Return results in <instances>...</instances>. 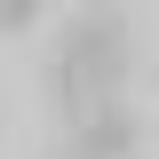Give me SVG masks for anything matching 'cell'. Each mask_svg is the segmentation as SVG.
<instances>
[{
    "instance_id": "277c9868",
    "label": "cell",
    "mask_w": 159,
    "mask_h": 159,
    "mask_svg": "<svg viewBox=\"0 0 159 159\" xmlns=\"http://www.w3.org/2000/svg\"><path fill=\"white\" fill-rule=\"evenodd\" d=\"M88 8H103V0H88Z\"/></svg>"
},
{
    "instance_id": "6da1fadb",
    "label": "cell",
    "mask_w": 159,
    "mask_h": 159,
    "mask_svg": "<svg viewBox=\"0 0 159 159\" xmlns=\"http://www.w3.org/2000/svg\"><path fill=\"white\" fill-rule=\"evenodd\" d=\"M127 64H135V48H127V32H119L111 16H80L72 32L56 40L48 88H56L72 111H88V103H111L119 88H127Z\"/></svg>"
},
{
    "instance_id": "7a4b0ae2",
    "label": "cell",
    "mask_w": 159,
    "mask_h": 159,
    "mask_svg": "<svg viewBox=\"0 0 159 159\" xmlns=\"http://www.w3.org/2000/svg\"><path fill=\"white\" fill-rule=\"evenodd\" d=\"M72 159H135V111H127V103H96V111H80Z\"/></svg>"
},
{
    "instance_id": "3957f363",
    "label": "cell",
    "mask_w": 159,
    "mask_h": 159,
    "mask_svg": "<svg viewBox=\"0 0 159 159\" xmlns=\"http://www.w3.org/2000/svg\"><path fill=\"white\" fill-rule=\"evenodd\" d=\"M32 24H40V0H0V40L32 32Z\"/></svg>"
}]
</instances>
